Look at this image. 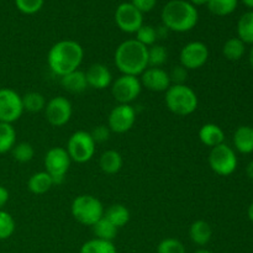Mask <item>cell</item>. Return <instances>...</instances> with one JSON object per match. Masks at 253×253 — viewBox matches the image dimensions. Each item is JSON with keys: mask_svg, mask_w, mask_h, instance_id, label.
I'll return each mask as SVG.
<instances>
[{"mask_svg": "<svg viewBox=\"0 0 253 253\" xmlns=\"http://www.w3.org/2000/svg\"><path fill=\"white\" fill-rule=\"evenodd\" d=\"M84 58V49L74 40H62L54 43L47 53V63L56 76L63 77L77 71Z\"/></svg>", "mask_w": 253, "mask_h": 253, "instance_id": "1", "label": "cell"}, {"mask_svg": "<svg viewBox=\"0 0 253 253\" xmlns=\"http://www.w3.org/2000/svg\"><path fill=\"white\" fill-rule=\"evenodd\" d=\"M114 61L123 74L138 77L148 68V48L135 39L126 40L116 48Z\"/></svg>", "mask_w": 253, "mask_h": 253, "instance_id": "2", "label": "cell"}, {"mask_svg": "<svg viewBox=\"0 0 253 253\" xmlns=\"http://www.w3.org/2000/svg\"><path fill=\"white\" fill-rule=\"evenodd\" d=\"M163 26L175 32H187L194 29L199 14L194 5L185 0H170L163 6L161 14Z\"/></svg>", "mask_w": 253, "mask_h": 253, "instance_id": "3", "label": "cell"}, {"mask_svg": "<svg viewBox=\"0 0 253 253\" xmlns=\"http://www.w3.org/2000/svg\"><path fill=\"white\" fill-rule=\"evenodd\" d=\"M165 93L166 106L174 115H192L198 109L199 100L197 93L185 84H172Z\"/></svg>", "mask_w": 253, "mask_h": 253, "instance_id": "4", "label": "cell"}, {"mask_svg": "<svg viewBox=\"0 0 253 253\" xmlns=\"http://www.w3.org/2000/svg\"><path fill=\"white\" fill-rule=\"evenodd\" d=\"M72 215L79 224L84 226H93L104 216V207L98 198L83 194L73 200L71 207Z\"/></svg>", "mask_w": 253, "mask_h": 253, "instance_id": "5", "label": "cell"}, {"mask_svg": "<svg viewBox=\"0 0 253 253\" xmlns=\"http://www.w3.org/2000/svg\"><path fill=\"white\" fill-rule=\"evenodd\" d=\"M95 146L96 143L91 137L90 132L81 130L72 133L67 142L66 150L73 162L86 163L94 157Z\"/></svg>", "mask_w": 253, "mask_h": 253, "instance_id": "6", "label": "cell"}, {"mask_svg": "<svg viewBox=\"0 0 253 253\" xmlns=\"http://www.w3.org/2000/svg\"><path fill=\"white\" fill-rule=\"evenodd\" d=\"M71 157L64 147H52L44 156L46 172L53 179L54 184H61L71 167Z\"/></svg>", "mask_w": 253, "mask_h": 253, "instance_id": "7", "label": "cell"}, {"mask_svg": "<svg viewBox=\"0 0 253 253\" xmlns=\"http://www.w3.org/2000/svg\"><path fill=\"white\" fill-rule=\"evenodd\" d=\"M209 166L212 172L221 177L231 175L237 168V157L230 146L221 145L212 147L209 153Z\"/></svg>", "mask_w": 253, "mask_h": 253, "instance_id": "8", "label": "cell"}, {"mask_svg": "<svg viewBox=\"0 0 253 253\" xmlns=\"http://www.w3.org/2000/svg\"><path fill=\"white\" fill-rule=\"evenodd\" d=\"M22 98L10 88H0V123L14 124L24 113Z\"/></svg>", "mask_w": 253, "mask_h": 253, "instance_id": "9", "label": "cell"}, {"mask_svg": "<svg viewBox=\"0 0 253 253\" xmlns=\"http://www.w3.org/2000/svg\"><path fill=\"white\" fill-rule=\"evenodd\" d=\"M142 90L140 78L123 74L111 84V93L119 104H131L138 98Z\"/></svg>", "mask_w": 253, "mask_h": 253, "instance_id": "10", "label": "cell"}, {"mask_svg": "<svg viewBox=\"0 0 253 253\" xmlns=\"http://www.w3.org/2000/svg\"><path fill=\"white\" fill-rule=\"evenodd\" d=\"M209 59V48L202 41H193L185 44L179 54L180 66L187 71H194L204 66Z\"/></svg>", "mask_w": 253, "mask_h": 253, "instance_id": "11", "label": "cell"}, {"mask_svg": "<svg viewBox=\"0 0 253 253\" xmlns=\"http://www.w3.org/2000/svg\"><path fill=\"white\" fill-rule=\"evenodd\" d=\"M136 123V111L131 104H119L110 111L108 118V127L111 132L126 133Z\"/></svg>", "mask_w": 253, "mask_h": 253, "instance_id": "12", "label": "cell"}, {"mask_svg": "<svg viewBox=\"0 0 253 253\" xmlns=\"http://www.w3.org/2000/svg\"><path fill=\"white\" fill-rule=\"evenodd\" d=\"M73 114L71 101L64 96H54L44 108L46 120L54 127H62L69 123Z\"/></svg>", "mask_w": 253, "mask_h": 253, "instance_id": "13", "label": "cell"}, {"mask_svg": "<svg viewBox=\"0 0 253 253\" xmlns=\"http://www.w3.org/2000/svg\"><path fill=\"white\" fill-rule=\"evenodd\" d=\"M115 22L121 31L136 34L143 25V14L131 2H123L116 7Z\"/></svg>", "mask_w": 253, "mask_h": 253, "instance_id": "14", "label": "cell"}, {"mask_svg": "<svg viewBox=\"0 0 253 253\" xmlns=\"http://www.w3.org/2000/svg\"><path fill=\"white\" fill-rule=\"evenodd\" d=\"M142 86L151 91H166L172 83H170L169 73L163 68H156V67H148L142 74L140 79Z\"/></svg>", "mask_w": 253, "mask_h": 253, "instance_id": "15", "label": "cell"}, {"mask_svg": "<svg viewBox=\"0 0 253 253\" xmlns=\"http://www.w3.org/2000/svg\"><path fill=\"white\" fill-rule=\"evenodd\" d=\"M85 77L88 86L98 90H103L113 84V74L108 67L101 63L91 64L85 72Z\"/></svg>", "mask_w": 253, "mask_h": 253, "instance_id": "16", "label": "cell"}, {"mask_svg": "<svg viewBox=\"0 0 253 253\" xmlns=\"http://www.w3.org/2000/svg\"><path fill=\"white\" fill-rule=\"evenodd\" d=\"M199 140L208 147H216L225 141V133L216 124H205L199 130Z\"/></svg>", "mask_w": 253, "mask_h": 253, "instance_id": "17", "label": "cell"}, {"mask_svg": "<svg viewBox=\"0 0 253 253\" xmlns=\"http://www.w3.org/2000/svg\"><path fill=\"white\" fill-rule=\"evenodd\" d=\"M212 236V229L205 220H197L189 227V237L197 246H205L210 242Z\"/></svg>", "mask_w": 253, "mask_h": 253, "instance_id": "18", "label": "cell"}, {"mask_svg": "<svg viewBox=\"0 0 253 253\" xmlns=\"http://www.w3.org/2000/svg\"><path fill=\"white\" fill-rule=\"evenodd\" d=\"M61 84L67 91L73 94L83 93L88 88V82H86L85 73L79 71V69L61 77Z\"/></svg>", "mask_w": 253, "mask_h": 253, "instance_id": "19", "label": "cell"}, {"mask_svg": "<svg viewBox=\"0 0 253 253\" xmlns=\"http://www.w3.org/2000/svg\"><path fill=\"white\" fill-rule=\"evenodd\" d=\"M54 185L53 179L51 175L43 170V172H37L32 174L27 180V188L32 194L42 195L44 193L49 192L51 188Z\"/></svg>", "mask_w": 253, "mask_h": 253, "instance_id": "20", "label": "cell"}, {"mask_svg": "<svg viewBox=\"0 0 253 253\" xmlns=\"http://www.w3.org/2000/svg\"><path fill=\"white\" fill-rule=\"evenodd\" d=\"M234 146L240 153L249 155L253 152V127L240 126L234 133Z\"/></svg>", "mask_w": 253, "mask_h": 253, "instance_id": "21", "label": "cell"}, {"mask_svg": "<svg viewBox=\"0 0 253 253\" xmlns=\"http://www.w3.org/2000/svg\"><path fill=\"white\" fill-rule=\"evenodd\" d=\"M124 165L123 156L115 150H108L100 156L99 160V166L100 169L105 174H116L121 170Z\"/></svg>", "mask_w": 253, "mask_h": 253, "instance_id": "22", "label": "cell"}, {"mask_svg": "<svg viewBox=\"0 0 253 253\" xmlns=\"http://www.w3.org/2000/svg\"><path fill=\"white\" fill-rule=\"evenodd\" d=\"M104 217L108 219L118 229L124 227L130 221V211L123 204H113L104 211Z\"/></svg>", "mask_w": 253, "mask_h": 253, "instance_id": "23", "label": "cell"}, {"mask_svg": "<svg viewBox=\"0 0 253 253\" xmlns=\"http://www.w3.org/2000/svg\"><path fill=\"white\" fill-rule=\"evenodd\" d=\"M16 145V131L12 124L0 123V155L11 152Z\"/></svg>", "mask_w": 253, "mask_h": 253, "instance_id": "24", "label": "cell"}, {"mask_svg": "<svg viewBox=\"0 0 253 253\" xmlns=\"http://www.w3.org/2000/svg\"><path fill=\"white\" fill-rule=\"evenodd\" d=\"M237 35L245 44H253V10L247 11L237 22Z\"/></svg>", "mask_w": 253, "mask_h": 253, "instance_id": "25", "label": "cell"}, {"mask_svg": "<svg viewBox=\"0 0 253 253\" xmlns=\"http://www.w3.org/2000/svg\"><path fill=\"white\" fill-rule=\"evenodd\" d=\"M245 52H246V44L239 37L229 39L222 47V53H224L225 58L229 61H239L244 57Z\"/></svg>", "mask_w": 253, "mask_h": 253, "instance_id": "26", "label": "cell"}, {"mask_svg": "<svg viewBox=\"0 0 253 253\" xmlns=\"http://www.w3.org/2000/svg\"><path fill=\"white\" fill-rule=\"evenodd\" d=\"M93 229L94 235H95V239L99 240H105V241H111L118 236L119 229L115 226V225L111 224L108 219L105 217H101L95 225L91 226Z\"/></svg>", "mask_w": 253, "mask_h": 253, "instance_id": "27", "label": "cell"}, {"mask_svg": "<svg viewBox=\"0 0 253 253\" xmlns=\"http://www.w3.org/2000/svg\"><path fill=\"white\" fill-rule=\"evenodd\" d=\"M79 253H118V250L114 242L93 239L83 244Z\"/></svg>", "mask_w": 253, "mask_h": 253, "instance_id": "28", "label": "cell"}, {"mask_svg": "<svg viewBox=\"0 0 253 253\" xmlns=\"http://www.w3.org/2000/svg\"><path fill=\"white\" fill-rule=\"evenodd\" d=\"M21 98L24 110L29 111V113H40V111L44 110V108H46V99L41 93L29 91Z\"/></svg>", "mask_w": 253, "mask_h": 253, "instance_id": "29", "label": "cell"}, {"mask_svg": "<svg viewBox=\"0 0 253 253\" xmlns=\"http://www.w3.org/2000/svg\"><path fill=\"white\" fill-rule=\"evenodd\" d=\"M208 9L216 16H227L236 10L239 0H209Z\"/></svg>", "mask_w": 253, "mask_h": 253, "instance_id": "30", "label": "cell"}, {"mask_svg": "<svg viewBox=\"0 0 253 253\" xmlns=\"http://www.w3.org/2000/svg\"><path fill=\"white\" fill-rule=\"evenodd\" d=\"M167 49L162 44H153L148 47V67L161 68L167 62Z\"/></svg>", "mask_w": 253, "mask_h": 253, "instance_id": "31", "label": "cell"}, {"mask_svg": "<svg viewBox=\"0 0 253 253\" xmlns=\"http://www.w3.org/2000/svg\"><path fill=\"white\" fill-rule=\"evenodd\" d=\"M11 155L14 160L19 163H27L34 158L35 150L31 143L20 142L12 147Z\"/></svg>", "mask_w": 253, "mask_h": 253, "instance_id": "32", "label": "cell"}, {"mask_svg": "<svg viewBox=\"0 0 253 253\" xmlns=\"http://www.w3.org/2000/svg\"><path fill=\"white\" fill-rule=\"evenodd\" d=\"M157 39V30H156L155 27L151 26V25H142V26L137 30V32H136L135 40L148 48V47L156 44Z\"/></svg>", "mask_w": 253, "mask_h": 253, "instance_id": "33", "label": "cell"}, {"mask_svg": "<svg viewBox=\"0 0 253 253\" xmlns=\"http://www.w3.org/2000/svg\"><path fill=\"white\" fill-rule=\"evenodd\" d=\"M15 220L5 210H0V240H7L15 232Z\"/></svg>", "mask_w": 253, "mask_h": 253, "instance_id": "34", "label": "cell"}, {"mask_svg": "<svg viewBox=\"0 0 253 253\" xmlns=\"http://www.w3.org/2000/svg\"><path fill=\"white\" fill-rule=\"evenodd\" d=\"M157 253H187V250L179 240L168 237L158 244Z\"/></svg>", "mask_w": 253, "mask_h": 253, "instance_id": "35", "label": "cell"}, {"mask_svg": "<svg viewBox=\"0 0 253 253\" xmlns=\"http://www.w3.org/2000/svg\"><path fill=\"white\" fill-rule=\"evenodd\" d=\"M44 0H15L17 10L22 14L34 15L39 12L43 6Z\"/></svg>", "mask_w": 253, "mask_h": 253, "instance_id": "36", "label": "cell"}, {"mask_svg": "<svg viewBox=\"0 0 253 253\" xmlns=\"http://www.w3.org/2000/svg\"><path fill=\"white\" fill-rule=\"evenodd\" d=\"M110 133H111V131L108 126L99 125V126H96L93 131H91L90 135H91V137H93V140L95 141V143H103L110 138Z\"/></svg>", "mask_w": 253, "mask_h": 253, "instance_id": "37", "label": "cell"}, {"mask_svg": "<svg viewBox=\"0 0 253 253\" xmlns=\"http://www.w3.org/2000/svg\"><path fill=\"white\" fill-rule=\"evenodd\" d=\"M188 77V71L183 66H177L169 73L170 83L172 84H185Z\"/></svg>", "mask_w": 253, "mask_h": 253, "instance_id": "38", "label": "cell"}, {"mask_svg": "<svg viewBox=\"0 0 253 253\" xmlns=\"http://www.w3.org/2000/svg\"><path fill=\"white\" fill-rule=\"evenodd\" d=\"M131 4L136 9L140 10L142 14H145V12H150L151 10H153V7L157 4V0H131Z\"/></svg>", "mask_w": 253, "mask_h": 253, "instance_id": "39", "label": "cell"}, {"mask_svg": "<svg viewBox=\"0 0 253 253\" xmlns=\"http://www.w3.org/2000/svg\"><path fill=\"white\" fill-rule=\"evenodd\" d=\"M9 198H10L9 190H7L5 187H2V185H0V210H2V208L7 204Z\"/></svg>", "mask_w": 253, "mask_h": 253, "instance_id": "40", "label": "cell"}, {"mask_svg": "<svg viewBox=\"0 0 253 253\" xmlns=\"http://www.w3.org/2000/svg\"><path fill=\"white\" fill-rule=\"evenodd\" d=\"M208 1H209V0H189L190 4L194 5L195 7L202 6V5H207Z\"/></svg>", "mask_w": 253, "mask_h": 253, "instance_id": "41", "label": "cell"}, {"mask_svg": "<svg viewBox=\"0 0 253 253\" xmlns=\"http://www.w3.org/2000/svg\"><path fill=\"white\" fill-rule=\"evenodd\" d=\"M246 173H247V175H249V177H250V179L253 180V160L249 163V165H247Z\"/></svg>", "mask_w": 253, "mask_h": 253, "instance_id": "42", "label": "cell"}, {"mask_svg": "<svg viewBox=\"0 0 253 253\" xmlns=\"http://www.w3.org/2000/svg\"><path fill=\"white\" fill-rule=\"evenodd\" d=\"M247 214H249V219L251 220V221L253 222V203H252L251 205H250L249 211H247Z\"/></svg>", "mask_w": 253, "mask_h": 253, "instance_id": "43", "label": "cell"}, {"mask_svg": "<svg viewBox=\"0 0 253 253\" xmlns=\"http://www.w3.org/2000/svg\"><path fill=\"white\" fill-rule=\"evenodd\" d=\"M242 2H244L245 5H246L247 7H250V9H253V0H241Z\"/></svg>", "mask_w": 253, "mask_h": 253, "instance_id": "44", "label": "cell"}, {"mask_svg": "<svg viewBox=\"0 0 253 253\" xmlns=\"http://www.w3.org/2000/svg\"><path fill=\"white\" fill-rule=\"evenodd\" d=\"M249 61H250V66H251L252 69H253V46H252L251 51H250V58H249Z\"/></svg>", "mask_w": 253, "mask_h": 253, "instance_id": "45", "label": "cell"}, {"mask_svg": "<svg viewBox=\"0 0 253 253\" xmlns=\"http://www.w3.org/2000/svg\"><path fill=\"white\" fill-rule=\"evenodd\" d=\"M194 253H212V252H211V251H209V250L200 249V250H198V251H195Z\"/></svg>", "mask_w": 253, "mask_h": 253, "instance_id": "46", "label": "cell"}]
</instances>
